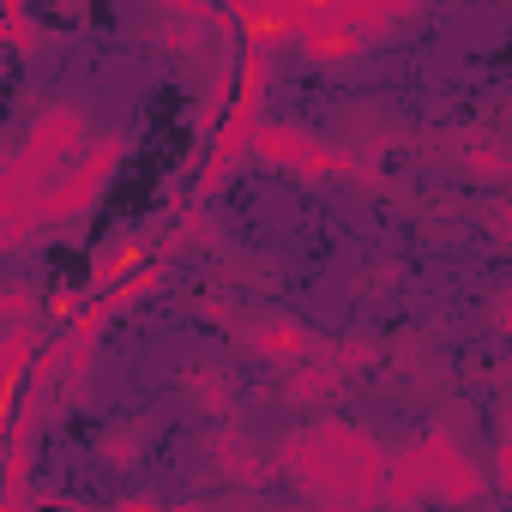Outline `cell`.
<instances>
[{
  "mask_svg": "<svg viewBox=\"0 0 512 512\" xmlns=\"http://www.w3.org/2000/svg\"><path fill=\"white\" fill-rule=\"evenodd\" d=\"M91 145V115L79 103H43L25 127V139L0 163V217L31 211V199Z\"/></svg>",
  "mask_w": 512,
  "mask_h": 512,
  "instance_id": "1",
  "label": "cell"
},
{
  "mask_svg": "<svg viewBox=\"0 0 512 512\" xmlns=\"http://www.w3.org/2000/svg\"><path fill=\"white\" fill-rule=\"evenodd\" d=\"M121 157H127V139H121V133H97V139L31 199V217H37L43 229H73V223H85V217L97 211L109 175L121 169Z\"/></svg>",
  "mask_w": 512,
  "mask_h": 512,
  "instance_id": "2",
  "label": "cell"
},
{
  "mask_svg": "<svg viewBox=\"0 0 512 512\" xmlns=\"http://www.w3.org/2000/svg\"><path fill=\"white\" fill-rule=\"evenodd\" d=\"M278 458V476L308 500V506H326V512H350V482L332 458V446L320 440V428H302V434H284L272 446Z\"/></svg>",
  "mask_w": 512,
  "mask_h": 512,
  "instance_id": "3",
  "label": "cell"
},
{
  "mask_svg": "<svg viewBox=\"0 0 512 512\" xmlns=\"http://www.w3.org/2000/svg\"><path fill=\"white\" fill-rule=\"evenodd\" d=\"M314 428H320V440L332 446V458H338V470H344V482H350V506H386L392 446L374 440L368 428L344 422V416H320Z\"/></svg>",
  "mask_w": 512,
  "mask_h": 512,
  "instance_id": "4",
  "label": "cell"
},
{
  "mask_svg": "<svg viewBox=\"0 0 512 512\" xmlns=\"http://www.w3.org/2000/svg\"><path fill=\"white\" fill-rule=\"evenodd\" d=\"M205 464H211V476L217 482H229V488H272L278 482V458L260 446V440H253L235 416H223V422H211V434H205Z\"/></svg>",
  "mask_w": 512,
  "mask_h": 512,
  "instance_id": "5",
  "label": "cell"
},
{
  "mask_svg": "<svg viewBox=\"0 0 512 512\" xmlns=\"http://www.w3.org/2000/svg\"><path fill=\"white\" fill-rule=\"evenodd\" d=\"M416 440H422V452L434 458V500H440V506H476V500L488 494L494 476L476 464V452L458 440L452 422H434V428H422Z\"/></svg>",
  "mask_w": 512,
  "mask_h": 512,
  "instance_id": "6",
  "label": "cell"
},
{
  "mask_svg": "<svg viewBox=\"0 0 512 512\" xmlns=\"http://www.w3.org/2000/svg\"><path fill=\"white\" fill-rule=\"evenodd\" d=\"M235 344H241V356H253V362L290 368V362L314 356L326 338H320L308 320H296V314H260V320H241V326H235Z\"/></svg>",
  "mask_w": 512,
  "mask_h": 512,
  "instance_id": "7",
  "label": "cell"
},
{
  "mask_svg": "<svg viewBox=\"0 0 512 512\" xmlns=\"http://www.w3.org/2000/svg\"><path fill=\"white\" fill-rule=\"evenodd\" d=\"M205 241H211V199L187 187V193L163 211V229H151V253L181 260V253H193V247H205Z\"/></svg>",
  "mask_w": 512,
  "mask_h": 512,
  "instance_id": "8",
  "label": "cell"
},
{
  "mask_svg": "<svg viewBox=\"0 0 512 512\" xmlns=\"http://www.w3.org/2000/svg\"><path fill=\"white\" fill-rule=\"evenodd\" d=\"M344 386H350V374H344V368H338L326 350H314V356L290 362V374L278 380V392H284L296 410H320V404H332Z\"/></svg>",
  "mask_w": 512,
  "mask_h": 512,
  "instance_id": "9",
  "label": "cell"
},
{
  "mask_svg": "<svg viewBox=\"0 0 512 512\" xmlns=\"http://www.w3.org/2000/svg\"><path fill=\"white\" fill-rule=\"evenodd\" d=\"M308 145H314V133L296 127V121H260V127H253V163L278 169V175H296Z\"/></svg>",
  "mask_w": 512,
  "mask_h": 512,
  "instance_id": "10",
  "label": "cell"
},
{
  "mask_svg": "<svg viewBox=\"0 0 512 512\" xmlns=\"http://www.w3.org/2000/svg\"><path fill=\"white\" fill-rule=\"evenodd\" d=\"M434 500V458L422 452V440L392 446V476H386V506H416Z\"/></svg>",
  "mask_w": 512,
  "mask_h": 512,
  "instance_id": "11",
  "label": "cell"
},
{
  "mask_svg": "<svg viewBox=\"0 0 512 512\" xmlns=\"http://www.w3.org/2000/svg\"><path fill=\"white\" fill-rule=\"evenodd\" d=\"M368 43H374V37H368V31H356V25H320V31H308L296 49H302V61H308V67H350Z\"/></svg>",
  "mask_w": 512,
  "mask_h": 512,
  "instance_id": "12",
  "label": "cell"
},
{
  "mask_svg": "<svg viewBox=\"0 0 512 512\" xmlns=\"http://www.w3.org/2000/svg\"><path fill=\"white\" fill-rule=\"evenodd\" d=\"M181 392H187V398L199 404V416H211V422L235 416V386H229V374H223V368H205V362L181 368Z\"/></svg>",
  "mask_w": 512,
  "mask_h": 512,
  "instance_id": "13",
  "label": "cell"
},
{
  "mask_svg": "<svg viewBox=\"0 0 512 512\" xmlns=\"http://www.w3.org/2000/svg\"><path fill=\"white\" fill-rule=\"evenodd\" d=\"M458 169L476 175V181H512V151H506L488 127H476V133L458 139Z\"/></svg>",
  "mask_w": 512,
  "mask_h": 512,
  "instance_id": "14",
  "label": "cell"
},
{
  "mask_svg": "<svg viewBox=\"0 0 512 512\" xmlns=\"http://www.w3.org/2000/svg\"><path fill=\"white\" fill-rule=\"evenodd\" d=\"M211 37H217V25H205V19H181V13H163V25L151 31V43H157L163 55H181V61H199V55L211 49Z\"/></svg>",
  "mask_w": 512,
  "mask_h": 512,
  "instance_id": "15",
  "label": "cell"
},
{
  "mask_svg": "<svg viewBox=\"0 0 512 512\" xmlns=\"http://www.w3.org/2000/svg\"><path fill=\"white\" fill-rule=\"evenodd\" d=\"M37 350H43L37 320H7V338H0V380H31Z\"/></svg>",
  "mask_w": 512,
  "mask_h": 512,
  "instance_id": "16",
  "label": "cell"
},
{
  "mask_svg": "<svg viewBox=\"0 0 512 512\" xmlns=\"http://www.w3.org/2000/svg\"><path fill=\"white\" fill-rule=\"evenodd\" d=\"M97 464H109V470H139V464H145V428L121 422V428L97 434Z\"/></svg>",
  "mask_w": 512,
  "mask_h": 512,
  "instance_id": "17",
  "label": "cell"
},
{
  "mask_svg": "<svg viewBox=\"0 0 512 512\" xmlns=\"http://www.w3.org/2000/svg\"><path fill=\"white\" fill-rule=\"evenodd\" d=\"M229 97H235V61L205 79V97H199V109H193V127H199V133H217V121L229 115Z\"/></svg>",
  "mask_w": 512,
  "mask_h": 512,
  "instance_id": "18",
  "label": "cell"
},
{
  "mask_svg": "<svg viewBox=\"0 0 512 512\" xmlns=\"http://www.w3.org/2000/svg\"><path fill=\"white\" fill-rule=\"evenodd\" d=\"M344 374H362V368H380V338H368V332H350V338H326L320 344Z\"/></svg>",
  "mask_w": 512,
  "mask_h": 512,
  "instance_id": "19",
  "label": "cell"
},
{
  "mask_svg": "<svg viewBox=\"0 0 512 512\" xmlns=\"http://www.w3.org/2000/svg\"><path fill=\"white\" fill-rule=\"evenodd\" d=\"M422 13V0H368V37H386V31H398V25H410Z\"/></svg>",
  "mask_w": 512,
  "mask_h": 512,
  "instance_id": "20",
  "label": "cell"
},
{
  "mask_svg": "<svg viewBox=\"0 0 512 512\" xmlns=\"http://www.w3.org/2000/svg\"><path fill=\"white\" fill-rule=\"evenodd\" d=\"M37 308H43V296L25 278H13L7 290H0V320H37Z\"/></svg>",
  "mask_w": 512,
  "mask_h": 512,
  "instance_id": "21",
  "label": "cell"
},
{
  "mask_svg": "<svg viewBox=\"0 0 512 512\" xmlns=\"http://www.w3.org/2000/svg\"><path fill=\"white\" fill-rule=\"evenodd\" d=\"M37 235H43V223H37L31 211H13V217H0V247H7V253H25Z\"/></svg>",
  "mask_w": 512,
  "mask_h": 512,
  "instance_id": "22",
  "label": "cell"
},
{
  "mask_svg": "<svg viewBox=\"0 0 512 512\" xmlns=\"http://www.w3.org/2000/svg\"><path fill=\"white\" fill-rule=\"evenodd\" d=\"M79 308H85V290H49V296H43V320H49V326H73Z\"/></svg>",
  "mask_w": 512,
  "mask_h": 512,
  "instance_id": "23",
  "label": "cell"
},
{
  "mask_svg": "<svg viewBox=\"0 0 512 512\" xmlns=\"http://www.w3.org/2000/svg\"><path fill=\"white\" fill-rule=\"evenodd\" d=\"M488 476H494V494L512 500V422H506L500 440H494V464H488Z\"/></svg>",
  "mask_w": 512,
  "mask_h": 512,
  "instance_id": "24",
  "label": "cell"
},
{
  "mask_svg": "<svg viewBox=\"0 0 512 512\" xmlns=\"http://www.w3.org/2000/svg\"><path fill=\"white\" fill-rule=\"evenodd\" d=\"M193 314H199V320H205V326H229V320H235V314H229V302H223V296H199V302H193ZM229 332H235V326H229Z\"/></svg>",
  "mask_w": 512,
  "mask_h": 512,
  "instance_id": "25",
  "label": "cell"
},
{
  "mask_svg": "<svg viewBox=\"0 0 512 512\" xmlns=\"http://www.w3.org/2000/svg\"><path fill=\"white\" fill-rule=\"evenodd\" d=\"M73 506H79V500H73V494H61V488H43V494H31V500H25V512H73Z\"/></svg>",
  "mask_w": 512,
  "mask_h": 512,
  "instance_id": "26",
  "label": "cell"
},
{
  "mask_svg": "<svg viewBox=\"0 0 512 512\" xmlns=\"http://www.w3.org/2000/svg\"><path fill=\"white\" fill-rule=\"evenodd\" d=\"M494 332H506V338H512V290H500V296H494Z\"/></svg>",
  "mask_w": 512,
  "mask_h": 512,
  "instance_id": "27",
  "label": "cell"
},
{
  "mask_svg": "<svg viewBox=\"0 0 512 512\" xmlns=\"http://www.w3.org/2000/svg\"><path fill=\"white\" fill-rule=\"evenodd\" d=\"M121 512H157L163 506V494H127V500H115Z\"/></svg>",
  "mask_w": 512,
  "mask_h": 512,
  "instance_id": "28",
  "label": "cell"
},
{
  "mask_svg": "<svg viewBox=\"0 0 512 512\" xmlns=\"http://www.w3.org/2000/svg\"><path fill=\"white\" fill-rule=\"evenodd\" d=\"M494 235H500V241H512V193L494 205Z\"/></svg>",
  "mask_w": 512,
  "mask_h": 512,
  "instance_id": "29",
  "label": "cell"
},
{
  "mask_svg": "<svg viewBox=\"0 0 512 512\" xmlns=\"http://www.w3.org/2000/svg\"><path fill=\"white\" fill-rule=\"evenodd\" d=\"M506 422H512V392H506Z\"/></svg>",
  "mask_w": 512,
  "mask_h": 512,
  "instance_id": "30",
  "label": "cell"
},
{
  "mask_svg": "<svg viewBox=\"0 0 512 512\" xmlns=\"http://www.w3.org/2000/svg\"><path fill=\"white\" fill-rule=\"evenodd\" d=\"M67 7H79V0H67Z\"/></svg>",
  "mask_w": 512,
  "mask_h": 512,
  "instance_id": "31",
  "label": "cell"
},
{
  "mask_svg": "<svg viewBox=\"0 0 512 512\" xmlns=\"http://www.w3.org/2000/svg\"><path fill=\"white\" fill-rule=\"evenodd\" d=\"M223 7H235V0H223Z\"/></svg>",
  "mask_w": 512,
  "mask_h": 512,
  "instance_id": "32",
  "label": "cell"
}]
</instances>
